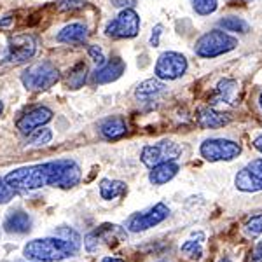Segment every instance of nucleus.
<instances>
[{"label":"nucleus","instance_id":"42","mask_svg":"<svg viewBox=\"0 0 262 262\" xmlns=\"http://www.w3.org/2000/svg\"><path fill=\"white\" fill-rule=\"evenodd\" d=\"M221 262H231V260H229V259H222Z\"/></svg>","mask_w":262,"mask_h":262},{"label":"nucleus","instance_id":"12","mask_svg":"<svg viewBox=\"0 0 262 262\" xmlns=\"http://www.w3.org/2000/svg\"><path fill=\"white\" fill-rule=\"evenodd\" d=\"M35 53H37V40L33 35L18 33V35L9 37L6 60L12 63V65H21V63L32 60L35 56Z\"/></svg>","mask_w":262,"mask_h":262},{"label":"nucleus","instance_id":"21","mask_svg":"<svg viewBox=\"0 0 262 262\" xmlns=\"http://www.w3.org/2000/svg\"><path fill=\"white\" fill-rule=\"evenodd\" d=\"M88 39V28L82 23H70L63 27L56 35L58 42L63 44H81Z\"/></svg>","mask_w":262,"mask_h":262},{"label":"nucleus","instance_id":"9","mask_svg":"<svg viewBox=\"0 0 262 262\" xmlns=\"http://www.w3.org/2000/svg\"><path fill=\"white\" fill-rule=\"evenodd\" d=\"M187 69L189 63L184 54L175 53V51H166V53L159 54L154 67V74L161 81H175V79H180L187 72Z\"/></svg>","mask_w":262,"mask_h":262},{"label":"nucleus","instance_id":"6","mask_svg":"<svg viewBox=\"0 0 262 262\" xmlns=\"http://www.w3.org/2000/svg\"><path fill=\"white\" fill-rule=\"evenodd\" d=\"M46 168H48L49 185L53 187L70 189L81 182V166L70 158L49 161L46 163Z\"/></svg>","mask_w":262,"mask_h":262},{"label":"nucleus","instance_id":"38","mask_svg":"<svg viewBox=\"0 0 262 262\" xmlns=\"http://www.w3.org/2000/svg\"><path fill=\"white\" fill-rule=\"evenodd\" d=\"M11 23H12V18H11V16H7V19L0 21V27H7V25H11Z\"/></svg>","mask_w":262,"mask_h":262},{"label":"nucleus","instance_id":"33","mask_svg":"<svg viewBox=\"0 0 262 262\" xmlns=\"http://www.w3.org/2000/svg\"><path fill=\"white\" fill-rule=\"evenodd\" d=\"M161 33H163V25H156V27L152 28V33H150V46L152 48H158L159 46Z\"/></svg>","mask_w":262,"mask_h":262},{"label":"nucleus","instance_id":"19","mask_svg":"<svg viewBox=\"0 0 262 262\" xmlns=\"http://www.w3.org/2000/svg\"><path fill=\"white\" fill-rule=\"evenodd\" d=\"M179 170H180V166L177 161H166L161 164H156V166L150 168L149 182L152 185H164L179 173Z\"/></svg>","mask_w":262,"mask_h":262},{"label":"nucleus","instance_id":"18","mask_svg":"<svg viewBox=\"0 0 262 262\" xmlns=\"http://www.w3.org/2000/svg\"><path fill=\"white\" fill-rule=\"evenodd\" d=\"M100 133L105 140H119L128 133V124L121 116H112L107 117L105 121H101L100 124Z\"/></svg>","mask_w":262,"mask_h":262},{"label":"nucleus","instance_id":"17","mask_svg":"<svg viewBox=\"0 0 262 262\" xmlns=\"http://www.w3.org/2000/svg\"><path fill=\"white\" fill-rule=\"evenodd\" d=\"M164 91H166V86L161 79H147L142 84H138L137 91H135V98L143 101V103H149V101L158 100Z\"/></svg>","mask_w":262,"mask_h":262},{"label":"nucleus","instance_id":"41","mask_svg":"<svg viewBox=\"0 0 262 262\" xmlns=\"http://www.w3.org/2000/svg\"><path fill=\"white\" fill-rule=\"evenodd\" d=\"M259 105H260V108H262V93H260V96H259Z\"/></svg>","mask_w":262,"mask_h":262},{"label":"nucleus","instance_id":"32","mask_svg":"<svg viewBox=\"0 0 262 262\" xmlns=\"http://www.w3.org/2000/svg\"><path fill=\"white\" fill-rule=\"evenodd\" d=\"M88 54H90L91 60L95 61L96 65H103L105 63V54L100 46H90V48H88Z\"/></svg>","mask_w":262,"mask_h":262},{"label":"nucleus","instance_id":"11","mask_svg":"<svg viewBox=\"0 0 262 262\" xmlns=\"http://www.w3.org/2000/svg\"><path fill=\"white\" fill-rule=\"evenodd\" d=\"M168 215H170V208H168L164 203H158V205L150 206L149 210L145 212H138V213H133L131 217L128 219V231L131 232H143L150 227H156L159 226L163 221H166Z\"/></svg>","mask_w":262,"mask_h":262},{"label":"nucleus","instance_id":"24","mask_svg":"<svg viewBox=\"0 0 262 262\" xmlns=\"http://www.w3.org/2000/svg\"><path fill=\"white\" fill-rule=\"evenodd\" d=\"M126 184L122 180H112V179H103L100 182V196L105 201H112L119 196L126 194Z\"/></svg>","mask_w":262,"mask_h":262},{"label":"nucleus","instance_id":"40","mask_svg":"<svg viewBox=\"0 0 262 262\" xmlns=\"http://www.w3.org/2000/svg\"><path fill=\"white\" fill-rule=\"evenodd\" d=\"M2 112H4V103L0 101V116H2Z\"/></svg>","mask_w":262,"mask_h":262},{"label":"nucleus","instance_id":"7","mask_svg":"<svg viewBox=\"0 0 262 262\" xmlns=\"http://www.w3.org/2000/svg\"><path fill=\"white\" fill-rule=\"evenodd\" d=\"M140 32V16L133 7L122 9L119 14L105 27V35L112 39H133Z\"/></svg>","mask_w":262,"mask_h":262},{"label":"nucleus","instance_id":"26","mask_svg":"<svg viewBox=\"0 0 262 262\" xmlns=\"http://www.w3.org/2000/svg\"><path fill=\"white\" fill-rule=\"evenodd\" d=\"M219 27H222L226 32H232V33H248L250 32V25L247 23L243 18H238V16H227L219 21Z\"/></svg>","mask_w":262,"mask_h":262},{"label":"nucleus","instance_id":"13","mask_svg":"<svg viewBox=\"0 0 262 262\" xmlns=\"http://www.w3.org/2000/svg\"><path fill=\"white\" fill-rule=\"evenodd\" d=\"M234 184L243 192L262 191V159H253L238 171Z\"/></svg>","mask_w":262,"mask_h":262},{"label":"nucleus","instance_id":"4","mask_svg":"<svg viewBox=\"0 0 262 262\" xmlns=\"http://www.w3.org/2000/svg\"><path fill=\"white\" fill-rule=\"evenodd\" d=\"M126 238H128V232L124 227L117 224H101L96 229L88 232V236L84 238V248L88 253H96L101 248H111L121 242H126Z\"/></svg>","mask_w":262,"mask_h":262},{"label":"nucleus","instance_id":"23","mask_svg":"<svg viewBox=\"0 0 262 262\" xmlns=\"http://www.w3.org/2000/svg\"><path fill=\"white\" fill-rule=\"evenodd\" d=\"M203 243H205V232H194L192 238L184 242V245L180 247V252L189 260H200L203 257Z\"/></svg>","mask_w":262,"mask_h":262},{"label":"nucleus","instance_id":"28","mask_svg":"<svg viewBox=\"0 0 262 262\" xmlns=\"http://www.w3.org/2000/svg\"><path fill=\"white\" fill-rule=\"evenodd\" d=\"M191 2H192V9L200 16L213 14L219 7V0H191Z\"/></svg>","mask_w":262,"mask_h":262},{"label":"nucleus","instance_id":"14","mask_svg":"<svg viewBox=\"0 0 262 262\" xmlns=\"http://www.w3.org/2000/svg\"><path fill=\"white\" fill-rule=\"evenodd\" d=\"M53 119V111L44 105H35V107L28 108L27 112L21 114V117L16 121V128L23 135H30L40 126H46Z\"/></svg>","mask_w":262,"mask_h":262},{"label":"nucleus","instance_id":"3","mask_svg":"<svg viewBox=\"0 0 262 262\" xmlns=\"http://www.w3.org/2000/svg\"><path fill=\"white\" fill-rule=\"evenodd\" d=\"M60 81V70L51 61H37L21 74V82L28 91H48Z\"/></svg>","mask_w":262,"mask_h":262},{"label":"nucleus","instance_id":"2","mask_svg":"<svg viewBox=\"0 0 262 262\" xmlns=\"http://www.w3.org/2000/svg\"><path fill=\"white\" fill-rule=\"evenodd\" d=\"M6 184L14 191L16 194H28L37 189H42L49 185L48 168L46 163L42 164H32V166H21L7 173L4 177Z\"/></svg>","mask_w":262,"mask_h":262},{"label":"nucleus","instance_id":"36","mask_svg":"<svg viewBox=\"0 0 262 262\" xmlns=\"http://www.w3.org/2000/svg\"><path fill=\"white\" fill-rule=\"evenodd\" d=\"M253 147H255V149L262 154V135H259V137L253 140Z\"/></svg>","mask_w":262,"mask_h":262},{"label":"nucleus","instance_id":"25","mask_svg":"<svg viewBox=\"0 0 262 262\" xmlns=\"http://www.w3.org/2000/svg\"><path fill=\"white\" fill-rule=\"evenodd\" d=\"M86 79H88V65L84 61L75 63L69 70V74H67V88L69 90H79V88L84 86Z\"/></svg>","mask_w":262,"mask_h":262},{"label":"nucleus","instance_id":"20","mask_svg":"<svg viewBox=\"0 0 262 262\" xmlns=\"http://www.w3.org/2000/svg\"><path fill=\"white\" fill-rule=\"evenodd\" d=\"M198 122L203 128H222V126L231 122V116L215 111L212 107H205L200 108V112H198Z\"/></svg>","mask_w":262,"mask_h":262},{"label":"nucleus","instance_id":"30","mask_svg":"<svg viewBox=\"0 0 262 262\" xmlns=\"http://www.w3.org/2000/svg\"><path fill=\"white\" fill-rule=\"evenodd\" d=\"M84 6H86L84 0H61L56 9L58 11H77V9H82Z\"/></svg>","mask_w":262,"mask_h":262},{"label":"nucleus","instance_id":"1","mask_svg":"<svg viewBox=\"0 0 262 262\" xmlns=\"http://www.w3.org/2000/svg\"><path fill=\"white\" fill-rule=\"evenodd\" d=\"M81 250V243L70 242L61 236H49V238L32 239L23 247V255L37 262H60L69 257H74Z\"/></svg>","mask_w":262,"mask_h":262},{"label":"nucleus","instance_id":"27","mask_svg":"<svg viewBox=\"0 0 262 262\" xmlns=\"http://www.w3.org/2000/svg\"><path fill=\"white\" fill-rule=\"evenodd\" d=\"M51 140H53V131L46 128V126H40V128H37L28 135V145L35 147V149L48 145V143H51Z\"/></svg>","mask_w":262,"mask_h":262},{"label":"nucleus","instance_id":"43","mask_svg":"<svg viewBox=\"0 0 262 262\" xmlns=\"http://www.w3.org/2000/svg\"><path fill=\"white\" fill-rule=\"evenodd\" d=\"M243 2H252V0H243Z\"/></svg>","mask_w":262,"mask_h":262},{"label":"nucleus","instance_id":"37","mask_svg":"<svg viewBox=\"0 0 262 262\" xmlns=\"http://www.w3.org/2000/svg\"><path fill=\"white\" fill-rule=\"evenodd\" d=\"M101 262H124L122 259H119V257H103V259H101Z\"/></svg>","mask_w":262,"mask_h":262},{"label":"nucleus","instance_id":"44","mask_svg":"<svg viewBox=\"0 0 262 262\" xmlns=\"http://www.w3.org/2000/svg\"><path fill=\"white\" fill-rule=\"evenodd\" d=\"M159 262H164V260H159Z\"/></svg>","mask_w":262,"mask_h":262},{"label":"nucleus","instance_id":"35","mask_svg":"<svg viewBox=\"0 0 262 262\" xmlns=\"http://www.w3.org/2000/svg\"><path fill=\"white\" fill-rule=\"evenodd\" d=\"M250 262H262V242L257 243V247L253 248Z\"/></svg>","mask_w":262,"mask_h":262},{"label":"nucleus","instance_id":"10","mask_svg":"<svg viewBox=\"0 0 262 262\" xmlns=\"http://www.w3.org/2000/svg\"><path fill=\"white\" fill-rule=\"evenodd\" d=\"M180 145L171 140H161L154 145H145L142 149L140 159L147 168H152L156 164H161L166 161H177L180 156Z\"/></svg>","mask_w":262,"mask_h":262},{"label":"nucleus","instance_id":"39","mask_svg":"<svg viewBox=\"0 0 262 262\" xmlns=\"http://www.w3.org/2000/svg\"><path fill=\"white\" fill-rule=\"evenodd\" d=\"M11 262H37V260H30V259H27V257H25L23 260H11Z\"/></svg>","mask_w":262,"mask_h":262},{"label":"nucleus","instance_id":"5","mask_svg":"<svg viewBox=\"0 0 262 262\" xmlns=\"http://www.w3.org/2000/svg\"><path fill=\"white\" fill-rule=\"evenodd\" d=\"M236 46H238V39H234L229 33L212 30L200 37V40L194 46V53L200 58H217L236 49Z\"/></svg>","mask_w":262,"mask_h":262},{"label":"nucleus","instance_id":"29","mask_svg":"<svg viewBox=\"0 0 262 262\" xmlns=\"http://www.w3.org/2000/svg\"><path fill=\"white\" fill-rule=\"evenodd\" d=\"M245 231H247L248 236H259L262 234V215H253L245 224Z\"/></svg>","mask_w":262,"mask_h":262},{"label":"nucleus","instance_id":"15","mask_svg":"<svg viewBox=\"0 0 262 262\" xmlns=\"http://www.w3.org/2000/svg\"><path fill=\"white\" fill-rule=\"evenodd\" d=\"M126 63L121 58H112V60L105 61L103 65H100V69H96L95 75H93V81L96 84H108L114 82L124 74Z\"/></svg>","mask_w":262,"mask_h":262},{"label":"nucleus","instance_id":"34","mask_svg":"<svg viewBox=\"0 0 262 262\" xmlns=\"http://www.w3.org/2000/svg\"><path fill=\"white\" fill-rule=\"evenodd\" d=\"M114 7H121V9H128V7H133L137 4V0H111Z\"/></svg>","mask_w":262,"mask_h":262},{"label":"nucleus","instance_id":"16","mask_svg":"<svg viewBox=\"0 0 262 262\" xmlns=\"http://www.w3.org/2000/svg\"><path fill=\"white\" fill-rule=\"evenodd\" d=\"M4 229L9 234H27L32 229V217L23 210H12L4 219Z\"/></svg>","mask_w":262,"mask_h":262},{"label":"nucleus","instance_id":"22","mask_svg":"<svg viewBox=\"0 0 262 262\" xmlns=\"http://www.w3.org/2000/svg\"><path fill=\"white\" fill-rule=\"evenodd\" d=\"M238 91V82L232 79H222L217 84V90L212 98V103H234V95Z\"/></svg>","mask_w":262,"mask_h":262},{"label":"nucleus","instance_id":"8","mask_svg":"<svg viewBox=\"0 0 262 262\" xmlns=\"http://www.w3.org/2000/svg\"><path fill=\"white\" fill-rule=\"evenodd\" d=\"M201 156L210 163L232 161L242 154V145L227 138H208L200 147Z\"/></svg>","mask_w":262,"mask_h":262},{"label":"nucleus","instance_id":"31","mask_svg":"<svg viewBox=\"0 0 262 262\" xmlns=\"http://www.w3.org/2000/svg\"><path fill=\"white\" fill-rule=\"evenodd\" d=\"M14 194L16 192L6 184V180L0 179V205H6V203H9L11 200H14Z\"/></svg>","mask_w":262,"mask_h":262}]
</instances>
